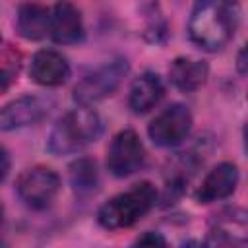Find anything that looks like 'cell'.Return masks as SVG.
Returning <instances> with one entry per match:
<instances>
[{
  "mask_svg": "<svg viewBox=\"0 0 248 248\" xmlns=\"http://www.w3.org/2000/svg\"><path fill=\"white\" fill-rule=\"evenodd\" d=\"M246 242V213L242 209L223 211L209 229L207 244H244Z\"/></svg>",
  "mask_w": 248,
  "mask_h": 248,
  "instance_id": "15",
  "label": "cell"
},
{
  "mask_svg": "<svg viewBox=\"0 0 248 248\" xmlns=\"http://www.w3.org/2000/svg\"><path fill=\"white\" fill-rule=\"evenodd\" d=\"M192 130V112L186 105L172 103L163 108L147 126V136L157 147L180 145Z\"/></svg>",
  "mask_w": 248,
  "mask_h": 248,
  "instance_id": "7",
  "label": "cell"
},
{
  "mask_svg": "<svg viewBox=\"0 0 248 248\" xmlns=\"http://www.w3.org/2000/svg\"><path fill=\"white\" fill-rule=\"evenodd\" d=\"M163 95H165V85L161 76L155 72H143L130 85L128 107L132 108L134 114H145L159 105Z\"/></svg>",
  "mask_w": 248,
  "mask_h": 248,
  "instance_id": "12",
  "label": "cell"
},
{
  "mask_svg": "<svg viewBox=\"0 0 248 248\" xmlns=\"http://www.w3.org/2000/svg\"><path fill=\"white\" fill-rule=\"evenodd\" d=\"M85 27L81 12L72 2H58L50 10L48 37L58 45H78L83 41Z\"/></svg>",
  "mask_w": 248,
  "mask_h": 248,
  "instance_id": "10",
  "label": "cell"
},
{
  "mask_svg": "<svg viewBox=\"0 0 248 248\" xmlns=\"http://www.w3.org/2000/svg\"><path fill=\"white\" fill-rule=\"evenodd\" d=\"M103 134V120L91 107L72 108L62 114L50 128L46 138V149L56 155H72L97 141Z\"/></svg>",
  "mask_w": 248,
  "mask_h": 248,
  "instance_id": "2",
  "label": "cell"
},
{
  "mask_svg": "<svg viewBox=\"0 0 248 248\" xmlns=\"http://www.w3.org/2000/svg\"><path fill=\"white\" fill-rule=\"evenodd\" d=\"M136 244H149V246L159 244V246H165V244H167V240L161 236V232L147 231V232H143L141 236H138V238H136Z\"/></svg>",
  "mask_w": 248,
  "mask_h": 248,
  "instance_id": "18",
  "label": "cell"
},
{
  "mask_svg": "<svg viewBox=\"0 0 248 248\" xmlns=\"http://www.w3.org/2000/svg\"><path fill=\"white\" fill-rule=\"evenodd\" d=\"M145 163V147L136 130H120L107 149V169L116 178L136 174Z\"/></svg>",
  "mask_w": 248,
  "mask_h": 248,
  "instance_id": "6",
  "label": "cell"
},
{
  "mask_svg": "<svg viewBox=\"0 0 248 248\" xmlns=\"http://www.w3.org/2000/svg\"><path fill=\"white\" fill-rule=\"evenodd\" d=\"M10 167H12L10 153L0 145V184L6 180V176H8V172H10Z\"/></svg>",
  "mask_w": 248,
  "mask_h": 248,
  "instance_id": "19",
  "label": "cell"
},
{
  "mask_svg": "<svg viewBox=\"0 0 248 248\" xmlns=\"http://www.w3.org/2000/svg\"><path fill=\"white\" fill-rule=\"evenodd\" d=\"M58 192H60V176L52 169L43 165L25 169L23 172H19L16 180V194L19 202L35 211L50 207Z\"/></svg>",
  "mask_w": 248,
  "mask_h": 248,
  "instance_id": "5",
  "label": "cell"
},
{
  "mask_svg": "<svg viewBox=\"0 0 248 248\" xmlns=\"http://www.w3.org/2000/svg\"><path fill=\"white\" fill-rule=\"evenodd\" d=\"M68 180L78 196H91L99 188V169L95 159L78 157L68 167Z\"/></svg>",
  "mask_w": 248,
  "mask_h": 248,
  "instance_id": "16",
  "label": "cell"
},
{
  "mask_svg": "<svg viewBox=\"0 0 248 248\" xmlns=\"http://www.w3.org/2000/svg\"><path fill=\"white\" fill-rule=\"evenodd\" d=\"M2 223H4V207L0 203V229H2Z\"/></svg>",
  "mask_w": 248,
  "mask_h": 248,
  "instance_id": "21",
  "label": "cell"
},
{
  "mask_svg": "<svg viewBox=\"0 0 248 248\" xmlns=\"http://www.w3.org/2000/svg\"><path fill=\"white\" fill-rule=\"evenodd\" d=\"M0 43H2V35H0Z\"/></svg>",
  "mask_w": 248,
  "mask_h": 248,
  "instance_id": "22",
  "label": "cell"
},
{
  "mask_svg": "<svg viewBox=\"0 0 248 248\" xmlns=\"http://www.w3.org/2000/svg\"><path fill=\"white\" fill-rule=\"evenodd\" d=\"M14 81H16V70L10 66H2L0 68V95L6 93Z\"/></svg>",
  "mask_w": 248,
  "mask_h": 248,
  "instance_id": "17",
  "label": "cell"
},
{
  "mask_svg": "<svg viewBox=\"0 0 248 248\" xmlns=\"http://www.w3.org/2000/svg\"><path fill=\"white\" fill-rule=\"evenodd\" d=\"M157 196V188L149 180H141L130 190L120 192L105 202L97 211V221L107 231L128 229L151 211Z\"/></svg>",
  "mask_w": 248,
  "mask_h": 248,
  "instance_id": "3",
  "label": "cell"
},
{
  "mask_svg": "<svg viewBox=\"0 0 248 248\" xmlns=\"http://www.w3.org/2000/svg\"><path fill=\"white\" fill-rule=\"evenodd\" d=\"M209 76V68L203 60L192 58V56H178L169 66V81L184 93L198 91L202 85H205Z\"/></svg>",
  "mask_w": 248,
  "mask_h": 248,
  "instance_id": "13",
  "label": "cell"
},
{
  "mask_svg": "<svg viewBox=\"0 0 248 248\" xmlns=\"http://www.w3.org/2000/svg\"><path fill=\"white\" fill-rule=\"evenodd\" d=\"M48 101L37 95H21L0 107V132H14L41 122L48 114Z\"/></svg>",
  "mask_w": 248,
  "mask_h": 248,
  "instance_id": "8",
  "label": "cell"
},
{
  "mask_svg": "<svg viewBox=\"0 0 248 248\" xmlns=\"http://www.w3.org/2000/svg\"><path fill=\"white\" fill-rule=\"evenodd\" d=\"M128 72L130 64L122 56L97 66L74 85V101L81 107H93L95 103L110 97L120 87Z\"/></svg>",
  "mask_w": 248,
  "mask_h": 248,
  "instance_id": "4",
  "label": "cell"
},
{
  "mask_svg": "<svg viewBox=\"0 0 248 248\" xmlns=\"http://www.w3.org/2000/svg\"><path fill=\"white\" fill-rule=\"evenodd\" d=\"M240 19V0H196L188 19L190 41L207 52L229 45Z\"/></svg>",
  "mask_w": 248,
  "mask_h": 248,
  "instance_id": "1",
  "label": "cell"
},
{
  "mask_svg": "<svg viewBox=\"0 0 248 248\" xmlns=\"http://www.w3.org/2000/svg\"><path fill=\"white\" fill-rule=\"evenodd\" d=\"M70 64L66 56L52 48L37 50L29 62V76L37 85L58 87L70 78Z\"/></svg>",
  "mask_w": 248,
  "mask_h": 248,
  "instance_id": "11",
  "label": "cell"
},
{
  "mask_svg": "<svg viewBox=\"0 0 248 248\" xmlns=\"http://www.w3.org/2000/svg\"><path fill=\"white\" fill-rule=\"evenodd\" d=\"M238 182H240L238 167L231 161H223L205 174V178L196 190V202L198 203L221 202L234 194Z\"/></svg>",
  "mask_w": 248,
  "mask_h": 248,
  "instance_id": "9",
  "label": "cell"
},
{
  "mask_svg": "<svg viewBox=\"0 0 248 248\" xmlns=\"http://www.w3.org/2000/svg\"><path fill=\"white\" fill-rule=\"evenodd\" d=\"M236 70L240 76L246 74V48H240V52L236 56Z\"/></svg>",
  "mask_w": 248,
  "mask_h": 248,
  "instance_id": "20",
  "label": "cell"
},
{
  "mask_svg": "<svg viewBox=\"0 0 248 248\" xmlns=\"http://www.w3.org/2000/svg\"><path fill=\"white\" fill-rule=\"evenodd\" d=\"M50 10L37 2H23L16 14V31L27 41H41L48 35Z\"/></svg>",
  "mask_w": 248,
  "mask_h": 248,
  "instance_id": "14",
  "label": "cell"
}]
</instances>
